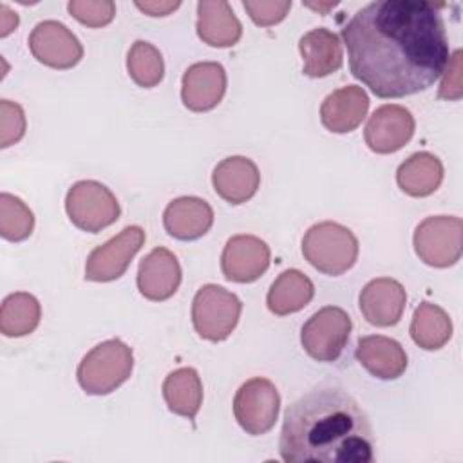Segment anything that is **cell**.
Instances as JSON below:
<instances>
[{
  "label": "cell",
  "instance_id": "cell-14",
  "mask_svg": "<svg viewBox=\"0 0 463 463\" xmlns=\"http://www.w3.org/2000/svg\"><path fill=\"white\" fill-rule=\"evenodd\" d=\"M226 92V71L217 61H197L183 74L181 99L188 110L206 112L219 105Z\"/></svg>",
  "mask_w": 463,
  "mask_h": 463
},
{
  "label": "cell",
  "instance_id": "cell-10",
  "mask_svg": "<svg viewBox=\"0 0 463 463\" xmlns=\"http://www.w3.org/2000/svg\"><path fill=\"white\" fill-rule=\"evenodd\" d=\"M145 244V232L139 226H127L105 244L94 248L85 262V279L109 282L119 279L134 255Z\"/></svg>",
  "mask_w": 463,
  "mask_h": 463
},
{
  "label": "cell",
  "instance_id": "cell-24",
  "mask_svg": "<svg viewBox=\"0 0 463 463\" xmlns=\"http://www.w3.org/2000/svg\"><path fill=\"white\" fill-rule=\"evenodd\" d=\"M313 295V282L302 271L286 269L271 284L266 304L271 313L284 317L306 307L311 302Z\"/></svg>",
  "mask_w": 463,
  "mask_h": 463
},
{
  "label": "cell",
  "instance_id": "cell-35",
  "mask_svg": "<svg viewBox=\"0 0 463 463\" xmlns=\"http://www.w3.org/2000/svg\"><path fill=\"white\" fill-rule=\"evenodd\" d=\"M18 25V14L13 13L5 4L0 5V36H7Z\"/></svg>",
  "mask_w": 463,
  "mask_h": 463
},
{
  "label": "cell",
  "instance_id": "cell-2",
  "mask_svg": "<svg viewBox=\"0 0 463 463\" xmlns=\"http://www.w3.org/2000/svg\"><path fill=\"white\" fill-rule=\"evenodd\" d=\"M279 450L288 463H371L374 436L356 400L340 387L326 385L286 409Z\"/></svg>",
  "mask_w": 463,
  "mask_h": 463
},
{
  "label": "cell",
  "instance_id": "cell-12",
  "mask_svg": "<svg viewBox=\"0 0 463 463\" xmlns=\"http://www.w3.org/2000/svg\"><path fill=\"white\" fill-rule=\"evenodd\" d=\"M414 134V118L402 105H382L365 125V143L376 154H392L403 148Z\"/></svg>",
  "mask_w": 463,
  "mask_h": 463
},
{
  "label": "cell",
  "instance_id": "cell-36",
  "mask_svg": "<svg viewBox=\"0 0 463 463\" xmlns=\"http://www.w3.org/2000/svg\"><path fill=\"white\" fill-rule=\"evenodd\" d=\"M309 7H313V9H318V11H326V9H329V7H335V2L333 4H307Z\"/></svg>",
  "mask_w": 463,
  "mask_h": 463
},
{
  "label": "cell",
  "instance_id": "cell-28",
  "mask_svg": "<svg viewBox=\"0 0 463 463\" xmlns=\"http://www.w3.org/2000/svg\"><path fill=\"white\" fill-rule=\"evenodd\" d=\"M130 78L145 89L156 87L165 74V63L159 49L145 40H136L127 56Z\"/></svg>",
  "mask_w": 463,
  "mask_h": 463
},
{
  "label": "cell",
  "instance_id": "cell-25",
  "mask_svg": "<svg viewBox=\"0 0 463 463\" xmlns=\"http://www.w3.org/2000/svg\"><path fill=\"white\" fill-rule=\"evenodd\" d=\"M163 396L174 414L194 420L203 403V383L194 367H179L163 382Z\"/></svg>",
  "mask_w": 463,
  "mask_h": 463
},
{
  "label": "cell",
  "instance_id": "cell-17",
  "mask_svg": "<svg viewBox=\"0 0 463 463\" xmlns=\"http://www.w3.org/2000/svg\"><path fill=\"white\" fill-rule=\"evenodd\" d=\"M212 184L226 203L242 204L255 195L260 184V174L251 159L230 156L213 168Z\"/></svg>",
  "mask_w": 463,
  "mask_h": 463
},
{
  "label": "cell",
  "instance_id": "cell-30",
  "mask_svg": "<svg viewBox=\"0 0 463 463\" xmlns=\"http://www.w3.org/2000/svg\"><path fill=\"white\" fill-rule=\"evenodd\" d=\"M67 9L80 24L89 27L107 25L116 14L112 0H71Z\"/></svg>",
  "mask_w": 463,
  "mask_h": 463
},
{
  "label": "cell",
  "instance_id": "cell-7",
  "mask_svg": "<svg viewBox=\"0 0 463 463\" xmlns=\"http://www.w3.org/2000/svg\"><path fill=\"white\" fill-rule=\"evenodd\" d=\"M463 222L454 215H432L414 230L416 255L429 266L449 268L461 257Z\"/></svg>",
  "mask_w": 463,
  "mask_h": 463
},
{
  "label": "cell",
  "instance_id": "cell-18",
  "mask_svg": "<svg viewBox=\"0 0 463 463\" xmlns=\"http://www.w3.org/2000/svg\"><path fill=\"white\" fill-rule=\"evenodd\" d=\"M163 224L174 239L194 241L212 228L213 210L201 197L183 195L166 204L163 212Z\"/></svg>",
  "mask_w": 463,
  "mask_h": 463
},
{
  "label": "cell",
  "instance_id": "cell-33",
  "mask_svg": "<svg viewBox=\"0 0 463 463\" xmlns=\"http://www.w3.org/2000/svg\"><path fill=\"white\" fill-rule=\"evenodd\" d=\"M461 49H456L452 56H449V61L443 71V80L439 85L438 96L443 99H459L463 94V78H461Z\"/></svg>",
  "mask_w": 463,
  "mask_h": 463
},
{
  "label": "cell",
  "instance_id": "cell-15",
  "mask_svg": "<svg viewBox=\"0 0 463 463\" xmlns=\"http://www.w3.org/2000/svg\"><path fill=\"white\" fill-rule=\"evenodd\" d=\"M358 304L369 324L376 327H389L400 322L407 304V293L398 280L380 277L364 286Z\"/></svg>",
  "mask_w": 463,
  "mask_h": 463
},
{
  "label": "cell",
  "instance_id": "cell-11",
  "mask_svg": "<svg viewBox=\"0 0 463 463\" xmlns=\"http://www.w3.org/2000/svg\"><path fill=\"white\" fill-rule=\"evenodd\" d=\"M29 49L40 63L52 69H71L83 56L76 34L56 20H43L34 25L29 34Z\"/></svg>",
  "mask_w": 463,
  "mask_h": 463
},
{
  "label": "cell",
  "instance_id": "cell-9",
  "mask_svg": "<svg viewBox=\"0 0 463 463\" xmlns=\"http://www.w3.org/2000/svg\"><path fill=\"white\" fill-rule=\"evenodd\" d=\"M280 409V396L275 383L255 376L244 382L233 398V416L251 436L266 434L273 429Z\"/></svg>",
  "mask_w": 463,
  "mask_h": 463
},
{
  "label": "cell",
  "instance_id": "cell-8",
  "mask_svg": "<svg viewBox=\"0 0 463 463\" xmlns=\"http://www.w3.org/2000/svg\"><path fill=\"white\" fill-rule=\"evenodd\" d=\"M351 327V317L342 307L326 306L313 313L302 326V347L318 362H335L349 340Z\"/></svg>",
  "mask_w": 463,
  "mask_h": 463
},
{
  "label": "cell",
  "instance_id": "cell-29",
  "mask_svg": "<svg viewBox=\"0 0 463 463\" xmlns=\"http://www.w3.org/2000/svg\"><path fill=\"white\" fill-rule=\"evenodd\" d=\"M34 215L16 195L0 194V235L5 241L20 242L33 233Z\"/></svg>",
  "mask_w": 463,
  "mask_h": 463
},
{
  "label": "cell",
  "instance_id": "cell-23",
  "mask_svg": "<svg viewBox=\"0 0 463 463\" xmlns=\"http://www.w3.org/2000/svg\"><path fill=\"white\" fill-rule=\"evenodd\" d=\"M443 181V165L430 152H416L405 159L398 172V186L412 197H425L434 194Z\"/></svg>",
  "mask_w": 463,
  "mask_h": 463
},
{
  "label": "cell",
  "instance_id": "cell-32",
  "mask_svg": "<svg viewBox=\"0 0 463 463\" xmlns=\"http://www.w3.org/2000/svg\"><path fill=\"white\" fill-rule=\"evenodd\" d=\"M242 5L248 11L250 18L262 27L279 24L291 9L289 0H244Z\"/></svg>",
  "mask_w": 463,
  "mask_h": 463
},
{
  "label": "cell",
  "instance_id": "cell-19",
  "mask_svg": "<svg viewBox=\"0 0 463 463\" xmlns=\"http://www.w3.org/2000/svg\"><path fill=\"white\" fill-rule=\"evenodd\" d=\"M367 109L369 98L365 90L358 85H347L326 96L320 105V121L327 130L345 134L364 121Z\"/></svg>",
  "mask_w": 463,
  "mask_h": 463
},
{
  "label": "cell",
  "instance_id": "cell-26",
  "mask_svg": "<svg viewBox=\"0 0 463 463\" xmlns=\"http://www.w3.org/2000/svg\"><path fill=\"white\" fill-rule=\"evenodd\" d=\"M411 336L416 345L427 351L443 347L452 336L450 317L432 302H421L412 315Z\"/></svg>",
  "mask_w": 463,
  "mask_h": 463
},
{
  "label": "cell",
  "instance_id": "cell-20",
  "mask_svg": "<svg viewBox=\"0 0 463 463\" xmlns=\"http://www.w3.org/2000/svg\"><path fill=\"white\" fill-rule=\"evenodd\" d=\"M356 360L380 380H396L407 369V354L400 342L383 336H362L354 351Z\"/></svg>",
  "mask_w": 463,
  "mask_h": 463
},
{
  "label": "cell",
  "instance_id": "cell-4",
  "mask_svg": "<svg viewBox=\"0 0 463 463\" xmlns=\"http://www.w3.org/2000/svg\"><path fill=\"white\" fill-rule=\"evenodd\" d=\"M132 369V349L119 338H110L83 356L76 376L87 394H109L130 378Z\"/></svg>",
  "mask_w": 463,
  "mask_h": 463
},
{
  "label": "cell",
  "instance_id": "cell-21",
  "mask_svg": "<svg viewBox=\"0 0 463 463\" xmlns=\"http://www.w3.org/2000/svg\"><path fill=\"white\" fill-rule=\"evenodd\" d=\"M195 27L199 38L212 47H232L242 36V25L224 0H201Z\"/></svg>",
  "mask_w": 463,
  "mask_h": 463
},
{
  "label": "cell",
  "instance_id": "cell-1",
  "mask_svg": "<svg viewBox=\"0 0 463 463\" xmlns=\"http://www.w3.org/2000/svg\"><path fill=\"white\" fill-rule=\"evenodd\" d=\"M342 40L353 76L380 98L429 89L449 61L443 18L423 0L371 2L344 25Z\"/></svg>",
  "mask_w": 463,
  "mask_h": 463
},
{
  "label": "cell",
  "instance_id": "cell-13",
  "mask_svg": "<svg viewBox=\"0 0 463 463\" xmlns=\"http://www.w3.org/2000/svg\"><path fill=\"white\" fill-rule=\"evenodd\" d=\"M269 246L255 235H235L228 239L222 255L221 269L228 280L253 282L269 268Z\"/></svg>",
  "mask_w": 463,
  "mask_h": 463
},
{
  "label": "cell",
  "instance_id": "cell-5",
  "mask_svg": "<svg viewBox=\"0 0 463 463\" xmlns=\"http://www.w3.org/2000/svg\"><path fill=\"white\" fill-rule=\"evenodd\" d=\"M242 311L239 297L217 284H204L192 302V322L197 335L210 342H221L232 335Z\"/></svg>",
  "mask_w": 463,
  "mask_h": 463
},
{
  "label": "cell",
  "instance_id": "cell-6",
  "mask_svg": "<svg viewBox=\"0 0 463 463\" xmlns=\"http://www.w3.org/2000/svg\"><path fill=\"white\" fill-rule=\"evenodd\" d=\"M65 210L71 222L89 233H98L114 224L121 212L116 195L92 179L78 181L69 188Z\"/></svg>",
  "mask_w": 463,
  "mask_h": 463
},
{
  "label": "cell",
  "instance_id": "cell-27",
  "mask_svg": "<svg viewBox=\"0 0 463 463\" xmlns=\"http://www.w3.org/2000/svg\"><path fill=\"white\" fill-rule=\"evenodd\" d=\"M42 307L36 297L25 291L11 293L0 307V331L13 338L25 336L38 327Z\"/></svg>",
  "mask_w": 463,
  "mask_h": 463
},
{
  "label": "cell",
  "instance_id": "cell-16",
  "mask_svg": "<svg viewBox=\"0 0 463 463\" xmlns=\"http://www.w3.org/2000/svg\"><path fill=\"white\" fill-rule=\"evenodd\" d=\"M181 284V266L177 257L166 248H154L143 257L137 269L139 293L154 302L170 298Z\"/></svg>",
  "mask_w": 463,
  "mask_h": 463
},
{
  "label": "cell",
  "instance_id": "cell-31",
  "mask_svg": "<svg viewBox=\"0 0 463 463\" xmlns=\"http://www.w3.org/2000/svg\"><path fill=\"white\" fill-rule=\"evenodd\" d=\"M25 134L24 109L9 99H0V146L7 148L18 143Z\"/></svg>",
  "mask_w": 463,
  "mask_h": 463
},
{
  "label": "cell",
  "instance_id": "cell-22",
  "mask_svg": "<svg viewBox=\"0 0 463 463\" xmlns=\"http://www.w3.org/2000/svg\"><path fill=\"white\" fill-rule=\"evenodd\" d=\"M298 49L304 61V74L309 78H324L342 67L344 54L340 38L326 27L306 33L298 42Z\"/></svg>",
  "mask_w": 463,
  "mask_h": 463
},
{
  "label": "cell",
  "instance_id": "cell-3",
  "mask_svg": "<svg viewBox=\"0 0 463 463\" xmlns=\"http://www.w3.org/2000/svg\"><path fill=\"white\" fill-rule=\"evenodd\" d=\"M302 255L320 273L338 277L354 266L358 259V239L349 228L324 221L306 232Z\"/></svg>",
  "mask_w": 463,
  "mask_h": 463
},
{
  "label": "cell",
  "instance_id": "cell-34",
  "mask_svg": "<svg viewBox=\"0 0 463 463\" xmlns=\"http://www.w3.org/2000/svg\"><path fill=\"white\" fill-rule=\"evenodd\" d=\"M181 5V2H157V0H150V2H136V7L141 9L143 13L150 14V16H165L172 11H175Z\"/></svg>",
  "mask_w": 463,
  "mask_h": 463
}]
</instances>
